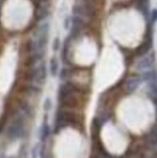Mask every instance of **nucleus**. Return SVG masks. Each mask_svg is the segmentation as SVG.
<instances>
[{"label": "nucleus", "instance_id": "nucleus-6", "mask_svg": "<svg viewBox=\"0 0 157 158\" xmlns=\"http://www.w3.org/2000/svg\"><path fill=\"white\" fill-rule=\"evenodd\" d=\"M1 2H2V1L0 0V11H1Z\"/></svg>", "mask_w": 157, "mask_h": 158}, {"label": "nucleus", "instance_id": "nucleus-5", "mask_svg": "<svg viewBox=\"0 0 157 158\" xmlns=\"http://www.w3.org/2000/svg\"><path fill=\"white\" fill-rule=\"evenodd\" d=\"M58 42H59V40L56 39V41H54V45H53V48H54V50H57V48H58Z\"/></svg>", "mask_w": 157, "mask_h": 158}, {"label": "nucleus", "instance_id": "nucleus-4", "mask_svg": "<svg viewBox=\"0 0 157 158\" xmlns=\"http://www.w3.org/2000/svg\"><path fill=\"white\" fill-rule=\"evenodd\" d=\"M138 85H139L138 80H132V81H129V82L127 83V86H128V89H129V91H133V89H135V88L138 87Z\"/></svg>", "mask_w": 157, "mask_h": 158}, {"label": "nucleus", "instance_id": "nucleus-3", "mask_svg": "<svg viewBox=\"0 0 157 158\" xmlns=\"http://www.w3.org/2000/svg\"><path fill=\"white\" fill-rule=\"evenodd\" d=\"M50 69H51V74H52V75H57V73H58V62H57L56 58H52V59H51Z\"/></svg>", "mask_w": 157, "mask_h": 158}, {"label": "nucleus", "instance_id": "nucleus-1", "mask_svg": "<svg viewBox=\"0 0 157 158\" xmlns=\"http://www.w3.org/2000/svg\"><path fill=\"white\" fill-rule=\"evenodd\" d=\"M57 158H78L81 155V141L78 136L59 138L54 146Z\"/></svg>", "mask_w": 157, "mask_h": 158}, {"label": "nucleus", "instance_id": "nucleus-2", "mask_svg": "<svg viewBox=\"0 0 157 158\" xmlns=\"http://www.w3.org/2000/svg\"><path fill=\"white\" fill-rule=\"evenodd\" d=\"M22 132H23V123L21 119H16L9 127V131H7L9 136H11V138H18L22 134Z\"/></svg>", "mask_w": 157, "mask_h": 158}]
</instances>
